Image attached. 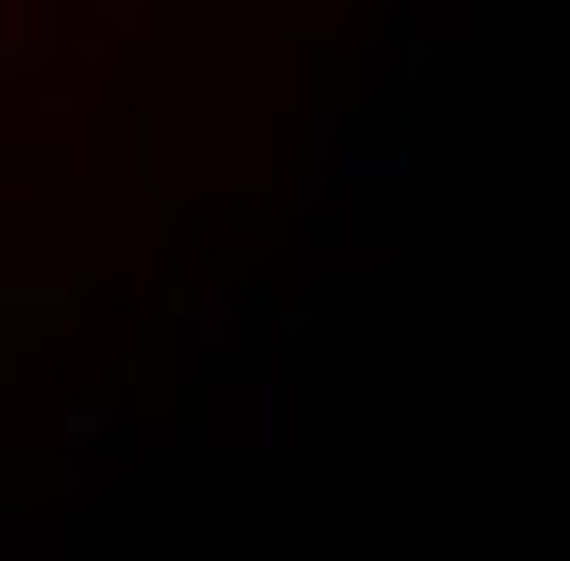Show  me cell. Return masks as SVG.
Segmentation results:
<instances>
[{
    "instance_id": "1",
    "label": "cell",
    "mask_w": 570,
    "mask_h": 561,
    "mask_svg": "<svg viewBox=\"0 0 570 561\" xmlns=\"http://www.w3.org/2000/svg\"><path fill=\"white\" fill-rule=\"evenodd\" d=\"M0 332L9 341H51V332H77V289H43V280H9L0 289Z\"/></svg>"
},
{
    "instance_id": "2",
    "label": "cell",
    "mask_w": 570,
    "mask_h": 561,
    "mask_svg": "<svg viewBox=\"0 0 570 561\" xmlns=\"http://www.w3.org/2000/svg\"><path fill=\"white\" fill-rule=\"evenodd\" d=\"M315 94H324V111H357L350 102V60H341V51H315Z\"/></svg>"
},
{
    "instance_id": "3",
    "label": "cell",
    "mask_w": 570,
    "mask_h": 561,
    "mask_svg": "<svg viewBox=\"0 0 570 561\" xmlns=\"http://www.w3.org/2000/svg\"><path fill=\"white\" fill-rule=\"evenodd\" d=\"M256 247H264V238H247V247H222V256L205 264V280H214V289H238V280L256 273Z\"/></svg>"
},
{
    "instance_id": "4",
    "label": "cell",
    "mask_w": 570,
    "mask_h": 561,
    "mask_svg": "<svg viewBox=\"0 0 570 561\" xmlns=\"http://www.w3.org/2000/svg\"><path fill=\"white\" fill-rule=\"evenodd\" d=\"M163 315H196V280H188V264H170V273H163Z\"/></svg>"
}]
</instances>
